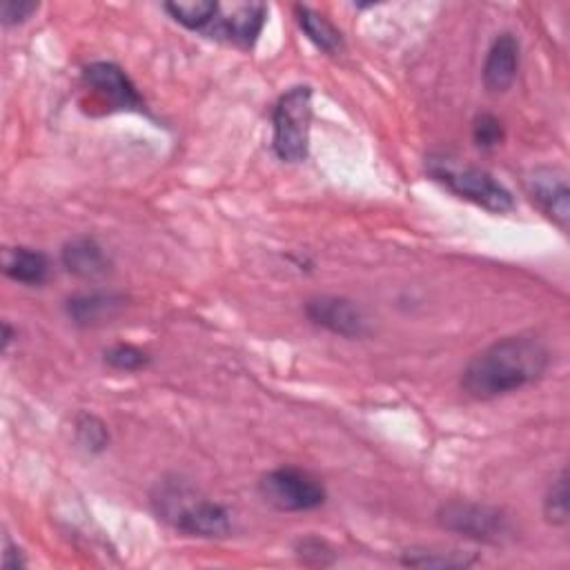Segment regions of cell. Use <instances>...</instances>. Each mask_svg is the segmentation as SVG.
I'll return each instance as SVG.
<instances>
[{
	"label": "cell",
	"mask_w": 570,
	"mask_h": 570,
	"mask_svg": "<svg viewBox=\"0 0 570 570\" xmlns=\"http://www.w3.org/2000/svg\"><path fill=\"white\" fill-rule=\"evenodd\" d=\"M259 490L263 499L281 512H306L323 506L326 488L299 468H279L268 472Z\"/></svg>",
	"instance_id": "cell-5"
},
{
	"label": "cell",
	"mask_w": 570,
	"mask_h": 570,
	"mask_svg": "<svg viewBox=\"0 0 570 570\" xmlns=\"http://www.w3.org/2000/svg\"><path fill=\"white\" fill-rule=\"evenodd\" d=\"M159 512L172 521L181 532H188L192 537H228L232 530V519L228 508H223L217 501L208 499H194L188 497L186 490L179 486H170L161 492L159 499Z\"/></svg>",
	"instance_id": "cell-4"
},
{
	"label": "cell",
	"mask_w": 570,
	"mask_h": 570,
	"mask_svg": "<svg viewBox=\"0 0 570 570\" xmlns=\"http://www.w3.org/2000/svg\"><path fill=\"white\" fill-rule=\"evenodd\" d=\"M403 563L408 566H437V568H459V566H468L470 561H466L463 557H439L434 552H408Z\"/></svg>",
	"instance_id": "cell-22"
},
{
	"label": "cell",
	"mask_w": 570,
	"mask_h": 570,
	"mask_svg": "<svg viewBox=\"0 0 570 570\" xmlns=\"http://www.w3.org/2000/svg\"><path fill=\"white\" fill-rule=\"evenodd\" d=\"M268 8L263 3H243L239 6L232 17L217 19L208 34L214 39H226L239 48H252L266 26Z\"/></svg>",
	"instance_id": "cell-11"
},
{
	"label": "cell",
	"mask_w": 570,
	"mask_h": 570,
	"mask_svg": "<svg viewBox=\"0 0 570 570\" xmlns=\"http://www.w3.org/2000/svg\"><path fill=\"white\" fill-rule=\"evenodd\" d=\"M6 274L26 286H41L50 274V261L43 252L17 248L6 254Z\"/></svg>",
	"instance_id": "cell-13"
},
{
	"label": "cell",
	"mask_w": 570,
	"mask_h": 570,
	"mask_svg": "<svg viewBox=\"0 0 570 570\" xmlns=\"http://www.w3.org/2000/svg\"><path fill=\"white\" fill-rule=\"evenodd\" d=\"M272 148L286 163H301L308 159L312 130V90L308 86L286 92L272 114Z\"/></svg>",
	"instance_id": "cell-3"
},
{
	"label": "cell",
	"mask_w": 570,
	"mask_h": 570,
	"mask_svg": "<svg viewBox=\"0 0 570 570\" xmlns=\"http://www.w3.org/2000/svg\"><path fill=\"white\" fill-rule=\"evenodd\" d=\"M306 314L314 326L346 339H361L368 334V319L363 310L343 297L310 299L306 303Z\"/></svg>",
	"instance_id": "cell-8"
},
{
	"label": "cell",
	"mask_w": 570,
	"mask_h": 570,
	"mask_svg": "<svg viewBox=\"0 0 570 570\" xmlns=\"http://www.w3.org/2000/svg\"><path fill=\"white\" fill-rule=\"evenodd\" d=\"M523 188L532 203L561 230L570 223V188L566 174L557 168H534L523 177Z\"/></svg>",
	"instance_id": "cell-7"
},
{
	"label": "cell",
	"mask_w": 570,
	"mask_h": 570,
	"mask_svg": "<svg viewBox=\"0 0 570 570\" xmlns=\"http://www.w3.org/2000/svg\"><path fill=\"white\" fill-rule=\"evenodd\" d=\"M77 434H79V443L90 452H103L110 443L108 426L92 414H81L79 417Z\"/></svg>",
	"instance_id": "cell-19"
},
{
	"label": "cell",
	"mask_w": 570,
	"mask_h": 570,
	"mask_svg": "<svg viewBox=\"0 0 570 570\" xmlns=\"http://www.w3.org/2000/svg\"><path fill=\"white\" fill-rule=\"evenodd\" d=\"M548 363V348L537 337H506L472 357L461 388L474 399H494L539 381Z\"/></svg>",
	"instance_id": "cell-1"
},
{
	"label": "cell",
	"mask_w": 570,
	"mask_h": 570,
	"mask_svg": "<svg viewBox=\"0 0 570 570\" xmlns=\"http://www.w3.org/2000/svg\"><path fill=\"white\" fill-rule=\"evenodd\" d=\"M428 174L446 186L457 197L488 210L494 214H506L514 210L512 192L499 183L490 172L474 166H459L446 157H430L426 163Z\"/></svg>",
	"instance_id": "cell-2"
},
{
	"label": "cell",
	"mask_w": 570,
	"mask_h": 570,
	"mask_svg": "<svg viewBox=\"0 0 570 570\" xmlns=\"http://www.w3.org/2000/svg\"><path fill=\"white\" fill-rule=\"evenodd\" d=\"M39 12V3H28V0H8L0 8V19H3V26L12 28V26H21L26 21L32 19V14Z\"/></svg>",
	"instance_id": "cell-21"
},
{
	"label": "cell",
	"mask_w": 570,
	"mask_h": 570,
	"mask_svg": "<svg viewBox=\"0 0 570 570\" xmlns=\"http://www.w3.org/2000/svg\"><path fill=\"white\" fill-rule=\"evenodd\" d=\"M166 10L183 28L206 34L221 14V6L214 0H177V3H168Z\"/></svg>",
	"instance_id": "cell-15"
},
{
	"label": "cell",
	"mask_w": 570,
	"mask_h": 570,
	"mask_svg": "<svg viewBox=\"0 0 570 570\" xmlns=\"http://www.w3.org/2000/svg\"><path fill=\"white\" fill-rule=\"evenodd\" d=\"M61 259L68 272L81 279H99L106 277L110 270V259L106 250L90 237H79L66 243Z\"/></svg>",
	"instance_id": "cell-12"
},
{
	"label": "cell",
	"mask_w": 570,
	"mask_h": 570,
	"mask_svg": "<svg viewBox=\"0 0 570 570\" xmlns=\"http://www.w3.org/2000/svg\"><path fill=\"white\" fill-rule=\"evenodd\" d=\"M543 512L546 519L554 526H566L568 523V474L566 470L552 481L546 501H543Z\"/></svg>",
	"instance_id": "cell-17"
},
{
	"label": "cell",
	"mask_w": 570,
	"mask_h": 570,
	"mask_svg": "<svg viewBox=\"0 0 570 570\" xmlns=\"http://www.w3.org/2000/svg\"><path fill=\"white\" fill-rule=\"evenodd\" d=\"M472 139L477 143V148H481V150H492V148L501 146V141H503L501 121L492 114L477 117L474 126H472Z\"/></svg>",
	"instance_id": "cell-20"
},
{
	"label": "cell",
	"mask_w": 570,
	"mask_h": 570,
	"mask_svg": "<svg viewBox=\"0 0 570 570\" xmlns=\"http://www.w3.org/2000/svg\"><path fill=\"white\" fill-rule=\"evenodd\" d=\"M106 363H110L114 370H121V372H137L150 366V354L137 346L119 343L106 352Z\"/></svg>",
	"instance_id": "cell-18"
},
{
	"label": "cell",
	"mask_w": 570,
	"mask_h": 570,
	"mask_svg": "<svg viewBox=\"0 0 570 570\" xmlns=\"http://www.w3.org/2000/svg\"><path fill=\"white\" fill-rule=\"evenodd\" d=\"M297 552H299V557H301L306 563L326 566V563L332 561V559H326V554H330V550H328V546H326L323 541H319V539H306V541H301L299 548H297Z\"/></svg>",
	"instance_id": "cell-23"
},
{
	"label": "cell",
	"mask_w": 570,
	"mask_h": 570,
	"mask_svg": "<svg viewBox=\"0 0 570 570\" xmlns=\"http://www.w3.org/2000/svg\"><path fill=\"white\" fill-rule=\"evenodd\" d=\"M86 86L112 110H143V99L128 74L114 63H92L83 70Z\"/></svg>",
	"instance_id": "cell-9"
},
{
	"label": "cell",
	"mask_w": 570,
	"mask_h": 570,
	"mask_svg": "<svg viewBox=\"0 0 570 570\" xmlns=\"http://www.w3.org/2000/svg\"><path fill=\"white\" fill-rule=\"evenodd\" d=\"M121 308H123V299L121 297L103 294V292L81 294V297L70 299V303H68L70 317L77 323H81V326L103 323L106 319H112Z\"/></svg>",
	"instance_id": "cell-14"
},
{
	"label": "cell",
	"mask_w": 570,
	"mask_h": 570,
	"mask_svg": "<svg viewBox=\"0 0 570 570\" xmlns=\"http://www.w3.org/2000/svg\"><path fill=\"white\" fill-rule=\"evenodd\" d=\"M299 28L306 32V37L326 54H337L343 48V39L341 32L319 12L306 8V6H297L294 8Z\"/></svg>",
	"instance_id": "cell-16"
},
{
	"label": "cell",
	"mask_w": 570,
	"mask_h": 570,
	"mask_svg": "<svg viewBox=\"0 0 570 570\" xmlns=\"http://www.w3.org/2000/svg\"><path fill=\"white\" fill-rule=\"evenodd\" d=\"M519 41L512 34H499L483 63V86L490 94H503L517 79Z\"/></svg>",
	"instance_id": "cell-10"
},
{
	"label": "cell",
	"mask_w": 570,
	"mask_h": 570,
	"mask_svg": "<svg viewBox=\"0 0 570 570\" xmlns=\"http://www.w3.org/2000/svg\"><path fill=\"white\" fill-rule=\"evenodd\" d=\"M437 521L441 528L477 539V541H490L497 543L501 541L510 526L508 517L492 506L483 503H470V501H448L439 508Z\"/></svg>",
	"instance_id": "cell-6"
}]
</instances>
